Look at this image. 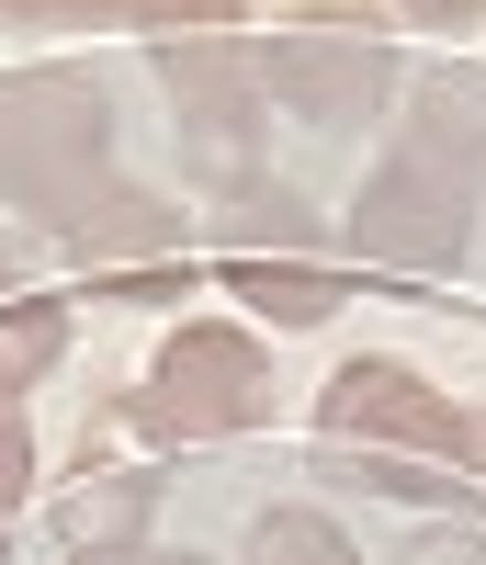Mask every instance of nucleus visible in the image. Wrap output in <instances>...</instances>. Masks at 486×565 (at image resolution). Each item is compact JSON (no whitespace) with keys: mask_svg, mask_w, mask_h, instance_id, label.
<instances>
[{"mask_svg":"<svg viewBox=\"0 0 486 565\" xmlns=\"http://www.w3.org/2000/svg\"><path fill=\"white\" fill-rule=\"evenodd\" d=\"M475 215H486L475 181H453L419 148H384L362 170L351 215H339V249H351V271H373V282H453L464 249H475Z\"/></svg>","mask_w":486,"mask_h":565,"instance_id":"obj_4","label":"nucleus"},{"mask_svg":"<svg viewBox=\"0 0 486 565\" xmlns=\"http://www.w3.org/2000/svg\"><path fill=\"white\" fill-rule=\"evenodd\" d=\"M272 418V351L237 317H181L159 328L148 385H136V430L148 441H250Z\"/></svg>","mask_w":486,"mask_h":565,"instance_id":"obj_5","label":"nucleus"},{"mask_svg":"<svg viewBox=\"0 0 486 565\" xmlns=\"http://www.w3.org/2000/svg\"><path fill=\"white\" fill-rule=\"evenodd\" d=\"M453 418H464V396H442L419 362L362 351L317 385V463L351 487H384V498H430L453 463Z\"/></svg>","mask_w":486,"mask_h":565,"instance_id":"obj_1","label":"nucleus"},{"mask_svg":"<svg viewBox=\"0 0 486 565\" xmlns=\"http://www.w3.org/2000/svg\"><path fill=\"white\" fill-rule=\"evenodd\" d=\"M68 282L103 306H192V282H204V249H192V215L159 193V181H103L68 226Z\"/></svg>","mask_w":486,"mask_h":565,"instance_id":"obj_7","label":"nucleus"},{"mask_svg":"<svg viewBox=\"0 0 486 565\" xmlns=\"http://www.w3.org/2000/svg\"><path fill=\"white\" fill-rule=\"evenodd\" d=\"M68 565H159L148 543H68Z\"/></svg>","mask_w":486,"mask_h":565,"instance_id":"obj_18","label":"nucleus"},{"mask_svg":"<svg viewBox=\"0 0 486 565\" xmlns=\"http://www.w3.org/2000/svg\"><path fill=\"white\" fill-rule=\"evenodd\" d=\"M397 23H430V34H475L486 23V0H384Z\"/></svg>","mask_w":486,"mask_h":565,"instance_id":"obj_17","label":"nucleus"},{"mask_svg":"<svg viewBox=\"0 0 486 565\" xmlns=\"http://www.w3.org/2000/svg\"><path fill=\"white\" fill-rule=\"evenodd\" d=\"M34 498V430H23V407H0V521Z\"/></svg>","mask_w":486,"mask_h":565,"instance_id":"obj_15","label":"nucleus"},{"mask_svg":"<svg viewBox=\"0 0 486 565\" xmlns=\"http://www.w3.org/2000/svg\"><path fill=\"white\" fill-rule=\"evenodd\" d=\"M103 181H125V159H114V90L91 68H12L0 79V204L57 238Z\"/></svg>","mask_w":486,"mask_h":565,"instance_id":"obj_2","label":"nucleus"},{"mask_svg":"<svg viewBox=\"0 0 486 565\" xmlns=\"http://www.w3.org/2000/svg\"><path fill=\"white\" fill-rule=\"evenodd\" d=\"M442 487L453 498H486V407L464 396V418H453V463H442Z\"/></svg>","mask_w":486,"mask_h":565,"instance_id":"obj_14","label":"nucleus"},{"mask_svg":"<svg viewBox=\"0 0 486 565\" xmlns=\"http://www.w3.org/2000/svg\"><path fill=\"white\" fill-rule=\"evenodd\" d=\"M250 565H362L351 532L328 521V509H261L250 521Z\"/></svg>","mask_w":486,"mask_h":565,"instance_id":"obj_12","label":"nucleus"},{"mask_svg":"<svg viewBox=\"0 0 486 565\" xmlns=\"http://www.w3.org/2000/svg\"><path fill=\"white\" fill-rule=\"evenodd\" d=\"M215 282L237 306H261L272 328H317L351 306V249H339V226L306 204V193H283V181H237L226 215H215Z\"/></svg>","mask_w":486,"mask_h":565,"instance_id":"obj_3","label":"nucleus"},{"mask_svg":"<svg viewBox=\"0 0 486 565\" xmlns=\"http://www.w3.org/2000/svg\"><path fill=\"white\" fill-rule=\"evenodd\" d=\"M159 90L181 114V159L237 193V181H261V136H272V79H261V45L215 23V34H159Z\"/></svg>","mask_w":486,"mask_h":565,"instance_id":"obj_8","label":"nucleus"},{"mask_svg":"<svg viewBox=\"0 0 486 565\" xmlns=\"http://www.w3.org/2000/svg\"><path fill=\"white\" fill-rule=\"evenodd\" d=\"M384 565H486V532L475 521H430V532H408Z\"/></svg>","mask_w":486,"mask_h":565,"instance_id":"obj_13","label":"nucleus"},{"mask_svg":"<svg viewBox=\"0 0 486 565\" xmlns=\"http://www.w3.org/2000/svg\"><path fill=\"white\" fill-rule=\"evenodd\" d=\"M261 79H272V114L295 125H384L397 114V45L373 34L362 0H295L283 34H261Z\"/></svg>","mask_w":486,"mask_h":565,"instance_id":"obj_6","label":"nucleus"},{"mask_svg":"<svg viewBox=\"0 0 486 565\" xmlns=\"http://www.w3.org/2000/svg\"><path fill=\"white\" fill-rule=\"evenodd\" d=\"M148 487H159V476H80V487L57 498V543H136Z\"/></svg>","mask_w":486,"mask_h":565,"instance_id":"obj_11","label":"nucleus"},{"mask_svg":"<svg viewBox=\"0 0 486 565\" xmlns=\"http://www.w3.org/2000/svg\"><path fill=\"white\" fill-rule=\"evenodd\" d=\"M397 148H419V159H442L453 181H475L486 193V68H464V57H442V68H419L408 90H397Z\"/></svg>","mask_w":486,"mask_h":565,"instance_id":"obj_9","label":"nucleus"},{"mask_svg":"<svg viewBox=\"0 0 486 565\" xmlns=\"http://www.w3.org/2000/svg\"><path fill=\"white\" fill-rule=\"evenodd\" d=\"M0 23H125V0H0Z\"/></svg>","mask_w":486,"mask_h":565,"instance_id":"obj_16","label":"nucleus"},{"mask_svg":"<svg viewBox=\"0 0 486 565\" xmlns=\"http://www.w3.org/2000/svg\"><path fill=\"white\" fill-rule=\"evenodd\" d=\"M57 362H68V306H45V295H0V407H23Z\"/></svg>","mask_w":486,"mask_h":565,"instance_id":"obj_10","label":"nucleus"}]
</instances>
